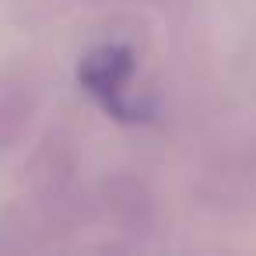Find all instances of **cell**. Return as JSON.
<instances>
[{
	"label": "cell",
	"mask_w": 256,
	"mask_h": 256,
	"mask_svg": "<svg viewBox=\"0 0 256 256\" xmlns=\"http://www.w3.org/2000/svg\"><path fill=\"white\" fill-rule=\"evenodd\" d=\"M28 116H32V102L25 98V92L14 84H0V148H8L22 134Z\"/></svg>",
	"instance_id": "7a4b0ae2"
},
{
	"label": "cell",
	"mask_w": 256,
	"mask_h": 256,
	"mask_svg": "<svg viewBox=\"0 0 256 256\" xmlns=\"http://www.w3.org/2000/svg\"><path fill=\"white\" fill-rule=\"evenodd\" d=\"M134 74H137V64H134V53L123 50V46H98L92 50L84 60H81V84L84 92L112 116L120 120H130V84H134Z\"/></svg>",
	"instance_id": "6da1fadb"
}]
</instances>
